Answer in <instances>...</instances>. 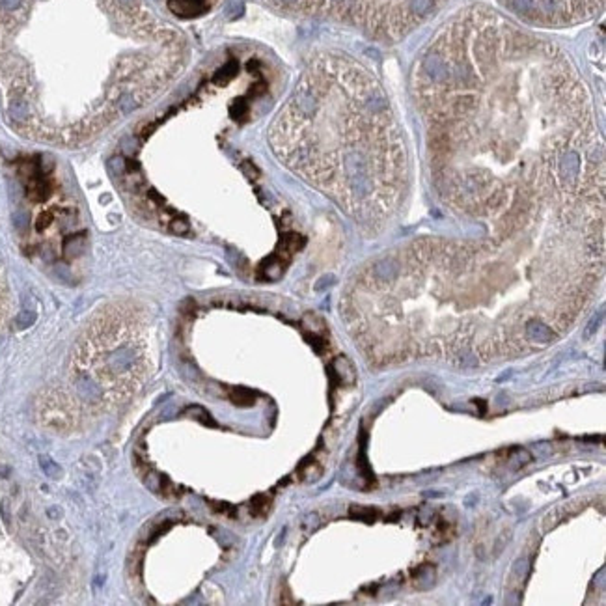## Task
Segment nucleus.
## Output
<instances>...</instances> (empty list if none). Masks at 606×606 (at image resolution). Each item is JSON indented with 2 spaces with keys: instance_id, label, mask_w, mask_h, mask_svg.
Returning <instances> with one entry per match:
<instances>
[{
  "instance_id": "9d476101",
  "label": "nucleus",
  "mask_w": 606,
  "mask_h": 606,
  "mask_svg": "<svg viewBox=\"0 0 606 606\" xmlns=\"http://www.w3.org/2000/svg\"><path fill=\"white\" fill-rule=\"evenodd\" d=\"M4 310H6V289H4V282H2V275H0V321H2V315H4Z\"/></svg>"
},
{
  "instance_id": "f257e3e1",
  "label": "nucleus",
  "mask_w": 606,
  "mask_h": 606,
  "mask_svg": "<svg viewBox=\"0 0 606 606\" xmlns=\"http://www.w3.org/2000/svg\"><path fill=\"white\" fill-rule=\"evenodd\" d=\"M433 176L466 207L603 191L590 93L550 49L496 17L455 22L414 78Z\"/></svg>"
},
{
  "instance_id": "39448f33",
  "label": "nucleus",
  "mask_w": 606,
  "mask_h": 606,
  "mask_svg": "<svg viewBox=\"0 0 606 606\" xmlns=\"http://www.w3.org/2000/svg\"><path fill=\"white\" fill-rule=\"evenodd\" d=\"M230 397H232V401L235 403V405H241V407H248V405H252L256 399L254 394L248 392V390H245V388H235L232 394H230Z\"/></svg>"
},
{
  "instance_id": "1a4fd4ad",
  "label": "nucleus",
  "mask_w": 606,
  "mask_h": 606,
  "mask_svg": "<svg viewBox=\"0 0 606 606\" xmlns=\"http://www.w3.org/2000/svg\"><path fill=\"white\" fill-rule=\"evenodd\" d=\"M21 4L22 0H0V9L2 11H15V9H19Z\"/></svg>"
},
{
  "instance_id": "0eeeda50",
  "label": "nucleus",
  "mask_w": 606,
  "mask_h": 606,
  "mask_svg": "<svg viewBox=\"0 0 606 606\" xmlns=\"http://www.w3.org/2000/svg\"><path fill=\"white\" fill-rule=\"evenodd\" d=\"M34 321H35L34 311H22V313H19V317H17V328H28Z\"/></svg>"
},
{
  "instance_id": "423d86ee",
  "label": "nucleus",
  "mask_w": 606,
  "mask_h": 606,
  "mask_svg": "<svg viewBox=\"0 0 606 606\" xmlns=\"http://www.w3.org/2000/svg\"><path fill=\"white\" fill-rule=\"evenodd\" d=\"M185 414L191 416V418H196L198 422L205 423V425H211V427H215V425H217V423H215V420L211 418V414H209L205 409H202V407H198V405H194V407H189V409L185 410Z\"/></svg>"
},
{
  "instance_id": "6e6552de",
  "label": "nucleus",
  "mask_w": 606,
  "mask_h": 606,
  "mask_svg": "<svg viewBox=\"0 0 606 606\" xmlns=\"http://www.w3.org/2000/svg\"><path fill=\"white\" fill-rule=\"evenodd\" d=\"M267 506H269V502L265 496H256L254 500H252V513L261 515L263 511H267Z\"/></svg>"
},
{
  "instance_id": "7ed1b4c3",
  "label": "nucleus",
  "mask_w": 606,
  "mask_h": 606,
  "mask_svg": "<svg viewBox=\"0 0 606 606\" xmlns=\"http://www.w3.org/2000/svg\"><path fill=\"white\" fill-rule=\"evenodd\" d=\"M170 7L179 17H192L204 9V0H170Z\"/></svg>"
},
{
  "instance_id": "20e7f679",
  "label": "nucleus",
  "mask_w": 606,
  "mask_h": 606,
  "mask_svg": "<svg viewBox=\"0 0 606 606\" xmlns=\"http://www.w3.org/2000/svg\"><path fill=\"white\" fill-rule=\"evenodd\" d=\"M39 466H41V470L45 476H49L52 479H60L64 476V470L60 468L58 463H54L49 455H39Z\"/></svg>"
},
{
  "instance_id": "f03ea898",
  "label": "nucleus",
  "mask_w": 606,
  "mask_h": 606,
  "mask_svg": "<svg viewBox=\"0 0 606 606\" xmlns=\"http://www.w3.org/2000/svg\"><path fill=\"white\" fill-rule=\"evenodd\" d=\"M269 142L288 168L367 219L397 202L409 176L405 134L386 92L351 62L306 71Z\"/></svg>"
}]
</instances>
